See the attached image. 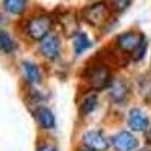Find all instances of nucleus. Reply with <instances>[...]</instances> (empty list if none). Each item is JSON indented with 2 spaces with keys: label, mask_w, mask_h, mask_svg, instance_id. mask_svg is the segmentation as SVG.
<instances>
[{
  "label": "nucleus",
  "mask_w": 151,
  "mask_h": 151,
  "mask_svg": "<svg viewBox=\"0 0 151 151\" xmlns=\"http://www.w3.org/2000/svg\"><path fill=\"white\" fill-rule=\"evenodd\" d=\"M59 23H60L62 29H64V32L68 38L76 36L79 33V18L76 17L73 12H65L64 15H60Z\"/></svg>",
  "instance_id": "10"
},
{
  "label": "nucleus",
  "mask_w": 151,
  "mask_h": 151,
  "mask_svg": "<svg viewBox=\"0 0 151 151\" xmlns=\"http://www.w3.org/2000/svg\"><path fill=\"white\" fill-rule=\"evenodd\" d=\"M137 88H139V94L145 101L151 103V76L145 74L137 80Z\"/></svg>",
  "instance_id": "16"
},
{
  "label": "nucleus",
  "mask_w": 151,
  "mask_h": 151,
  "mask_svg": "<svg viewBox=\"0 0 151 151\" xmlns=\"http://www.w3.org/2000/svg\"><path fill=\"white\" fill-rule=\"evenodd\" d=\"M23 74H24V79L30 85H38L42 82V73L40 67L32 64V62H23Z\"/></svg>",
  "instance_id": "11"
},
{
  "label": "nucleus",
  "mask_w": 151,
  "mask_h": 151,
  "mask_svg": "<svg viewBox=\"0 0 151 151\" xmlns=\"http://www.w3.org/2000/svg\"><path fill=\"white\" fill-rule=\"evenodd\" d=\"M129 127L133 132H147L150 129V118L145 112L134 107L129 112Z\"/></svg>",
  "instance_id": "8"
},
{
  "label": "nucleus",
  "mask_w": 151,
  "mask_h": 151,
  "mask_svg": "<svg viewBox=\"0 0 151 151\" xmlns=\"http://www.w3.org/2000/svg\"><path fill=\"white\" fill-rule=\"evenodd\" d=\"M53 26V20L50 18L45 14L41 15H35L32 17L27 23H26V35L33 41H42L45 36L50 35V30H52Z\"/></svg>",
  "instance_id": "1"
},
{
  "label": "nucleus",
  "mask_w": 151,
  "mask_h": 151,
  "mask_svg": "<svg viewBox=\"0 0 151 151\" xmlns=\"http://www.w3.org/2000/svg\"><path fill=\"white\" fill-rule=\"evenodd\" d=\"M83 144L94 151H106L109 147L107 139L100 130H88L83 134Z\"/></svg>",
  "instance_id": "6"
},
{
  "label": "nucleus",
  "mask_w": 151,
  "mask_h": 151,
  "mask_svg": "<svg viewBox=\"0 0 151 151\" xmlns=\"http://www.w3.org/2000/svg\"><path fill=\"white\" fill-rule=\"evenodd\" d=\"M109 3H110L112 11H115V12H124L125 9L130 6L132 0H109Z\"/></svg>",
  "instance_id": "18"
},
{
  "label": "nucleus",
  "mask_w": 151,
  "mask_h": 151,
  "mask_svg": "<svg viewBox=\"0 0 151 151\" xmlns=\"http://www.w3.org/2000/svg\"><path fill=\"white\" fill-rule=\"evenodd\" d=\"M82 18L88 24L94 26V27L103 26V24L107 21V18H109V8L103 2H97L94 5L86 6L82 11Z\"/></svg>",
  "instance_id": "3"
},
{
  "label": "nucleus",
  "mask_w": 151,
  "mask_h": 151,
  "mask_svg": "<svg viewBox=\"0 0 151 151\" xmlns=\"http://www.w3.org/2000/svg\"><path fill=\"white\" fill-rule=\"evenodd\" d=\"M38 151H59V150L52 144H42V145L38 147Z\"/></svg>",
  "instance_id": "20"
},
{
  "label": "nucleus",
  "mask_w": 151,
  "mask_h": 151,
  "mask_svg": "<svg viewBox=\"0 0 151 151\" xmlns=\"http://www.w3.org/2000/svg\"><path fill=\"white\" fill-rule=\"evenodd\" d=\"M145 53H147V40H144L142 44L133 52V59L134 60H142L144 56H145Z\"/></svg>",
  "instance_id": "19"
},
{
  "label": "nucleus",
  "mask_w": 151,
  "mask_h": 151,
  "mask_svg": "<svg viewBox=\"0 0 151 151\" xmlns=\"http://www.w3.org/2000/svg\"><path fill=\"white\" fill-rule=\"evenodd\" d=\"M3 8L12 15H21L27 9V0H3Z\"/></svg>",
  "instance_id": "13"
},
{
  "label": "nucleus",
  "mask_w": 151,
  "mask_h": 151,
  "mask_svg": "<svg viewBox=\"0 0 151 151\" xmlns=\"http://www.w3.org/2000/svg\"><path fill=\"white\" fill-rule=\"evenodd\" d=\"M147 141L151 144V130H150V132H148V134H147Z\"/></svg>",
  "instance_id": "21"
},
{
  "label": "nucleus",
  "mask_w": 151,
  "mask_h": 151,
  "mask_svg": "<svg viewBox=\"0 0 151 151\" xmlns=\"http://www.w3.org/2000/svg\"><path fill=\"white\" fill-rule=\"evenodd\" d=\"M17 50V44L12 36L6 30H0V52L5 55H11Z\"/></svg>",
  "instance_id": "14"
},
{
  "label": "nucleus",
  "mask_w": 151,
  "mask_h": 151,
  "mask_svg": "<svg viewBox=\"0 0 151 151\" xmlns=\"http://www.w3.org/2000/svg\"><path fill=\"white\" fill-rule=\"evenodd\" d=\"M109 97L113 103L121 104L124 103L129 97V85L125 83L122 79H116L115 82L112 83L110 89H109Z\"/></svg>",
  "instance_id": "9"
},
{
  "label": "nucleus",
  "mask_w": 151,
  "mask_h": 151,
  "mask_svg": "<svg viewBox=\"0 0 151 151\" xmlns=\"http://www.w3.org/2000/svg\"><path fill=\"white\" fill-rule=\"evenodd\" d=\"M112 145L116 151H133L137 148L139 142L130 132H119L112 137Z\"/></svg>",
  "instance_id": "5"
},
{
  "label": "nucleus",
  "mask_w": 151,
  "mask_h": 151,
  "mask_svg": "<svg viewBox=\"0 0 151 151\" xmlns=\"http://www.w3.org/2000/svg\"><path fill=\"white\" fill-rule=\"evenodd\" d=\"M97 107V95H86L85 98H83V101L80 103V113L83 116H86V115H89L91 112H94V109Z\"/></svg>",
  "instance_id": "17"
},
{
  "label": "nucleus",
  "mask_w": 151,
  "mask_h": 151,
  "mask_svg": "<svg viewBox=\"0 0 151 151\" xmlns=\"http://www.w3.org/2000/svg\"><path fill=\"white\" fill-rule=\"evenodd\" d=\"M36 119L40 122L41 129L44 130H52L56 125V118L53 115V112L48 107H40L36 110Z\"/></svg>",
  "instance_id": "12"
},
{
  "label": "nucleus",
  "mask_w": 151,
  "mask_h": 151,
  "mask_svg": "<svg viewBox=\"0 0 151 151\" xmlns=\"http://www.w3.org/2000/svg\"><path fill=\"white\" fill-rule=\"evenodd\" d=\"M41 53L50 60H56L60 55V41L56 35H48L41 41Z\"/></svg>",
  "instance_id": "7"
},
{
  "label": "nucleus",
  "mask_w": 151,
  "mask_h": 151,
  "mask_svg": "<svg viewBox=\"0 0 151 151\" xmlns=\"http://www.w3.org/2000/svg\"><path fill=\"white\" fill-rule=\"evenodd\" d=\"M73 47H74V53L77 55V56H80L83 52H86L89 47H92V42H91V40L88 38V35H85V33H77L74 36V44H73Z\"/></svg>",
  "instance_id": "15"
},
{
  "label": "nucleus",
  "mask_w": 151,
  "mask_h": 151,
  "mask_svg": "<svg viewBox=\"0 0 151 151\" xmlns=\"http://www.w3.org/2000/svg\"><path fill=\"white\" fill-rule=\"evenodd\" d=\"M144 40H145L144 35L139 33V32H133V30L124 32L116 38V47L121 48L125 53H133L134 50L142 44Z\"/></svg>",
  "instance_id": "4"
},
{
  "label": "nucleus",
  "mask_w": 151,
  "mask_h": 151,
  "mask_svg": "<svg viewBox=\"0 0 151 151\" xmlns=\"http://www.w3.org/2000/svg\"><path fill=\"white\" fill-rule=\"evenodd\" d=\"M77 151H94V150H91V148L86 147V148H82V150H77Z\"/></svg>",
  "instance_id": "22"
},
{
  "label": "nucleus",
  "mask_w": 151,
  "mask_h": 151,
  "mask_svg": "<svg viewBox=\"0 0 151 151\" xmlns=\"http://www.w3.org/2000/svg\"><path fill=\"white\" fill-rule=\"evenodd\" d=\"M85 79L94 91H103L110 85L112 76H110V70L106 65L98 64L86 71Z\"/></svg>",
  "instance_id": "2"
},
{
  "label": "nucleus",
  "mask_w": 151,
  "mask_h": 151,
  "mask_svg": "<svg viewBox=\"0 0 151 151\" xmlns=\"http://www.w3.org/2000/svg\"><path fill=\"white\" fill-rule=\"evenodd\" d=\"M139 151H151V148L150 147H145V148H141Z\"/></svg>",
  "instance_id": "23"
}]
</instances>
